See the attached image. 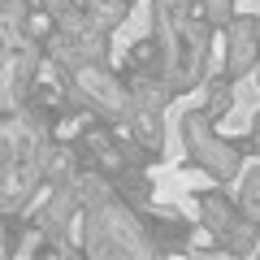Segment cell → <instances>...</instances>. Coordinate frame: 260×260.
I'll return each instance as SVG.
<instances>
[{
  "label": "cell",
  "mask_w": 260,
  "mask_h": 260,
  "mask_svg": "<svg viewBox=\"0 0 260 260\" xmlns=\"http://www.w3.org/2000/svg\"><path fill=\"white\" fill-rule=\"evenodd\" d=\"M260 56V22L234 18L230 22V56H225V78H243Z\"/></svg>",
  "instance_id": "7a4b0ae2"
},
{
  "label": "cell",
  "mask_w": 260,
  "mask_h": 260,
  "mask_svg": "<svg viewBox=\"0 0 260 260\" xmlns=\"http://www.w3.org/2000/svg\"><path fill=\"white\" fill-rule=\"evenodd\" d=\"M239 213L247 221H260V169H251L243 178V195H239Z\"/></svg>",
  "instance_id": "277c9868"
},
{
  "label": "cell",
  "mask_w": 260,
  "mask_h": 260,
  "mask_svg": "<svg viewBox=\"0 0 260 260\" xmlns=\"http://www.w3.org/2000/svg\"><path fill=\"white\" fill-rule=\"evenodd\" d=\"M225 109H230V78H213V100H208L204 117H208V121H217Z\"/></svg>",
  "instance_id": "5b68a950"
},
{
  "label": "cell",
  "mask_w": 260,
  "mask_h": 260,
  "mask_svg": "<svg viewBox=\"0 0 260 260\" xmlns=\"http://www.w3.org/2000/svg\"><path fill=\"white\" fill-rule=\"evenodd\" d=\"M78 87H83L91 100H104L109 109H126V91L117 87V78L100 65H78Z\"/></svg>",
  "instance_id": "3957f363"
},
{
  "label": "cell",
  "mask_w": 260,
  "mask_h": 260,
  "mask_svg": "<svg viewBox=\"0 0 260 260\" xmlns=\"http://www.w3.org/2000/svg\"><path fill=\"white\" fill-rule=\"evenodd\" d=\"M247 148L260 152V113H256V121H251V139H247Z\"/></svg>",
  "instance_id": "8992f818"
},
{
  "label": "cell",
  "mask_w": 260,
  "mask_h": 260,
  "mask_svg": "<svg viewBox=\"0 0 260 260\" xmlns=\"http://www.w3.org/2000/svg\"><path fill=\"white\" fill-rule=\"evenodd\" d=\"M182 139H186V148H191V156L200 160L213 178L239 174V156H234V148H230V143H221L213 130H208V117H204V113H191V117L182 121Z\"/></svg>",
  "instance_id": "6da1fadb"
}]
</instances>
